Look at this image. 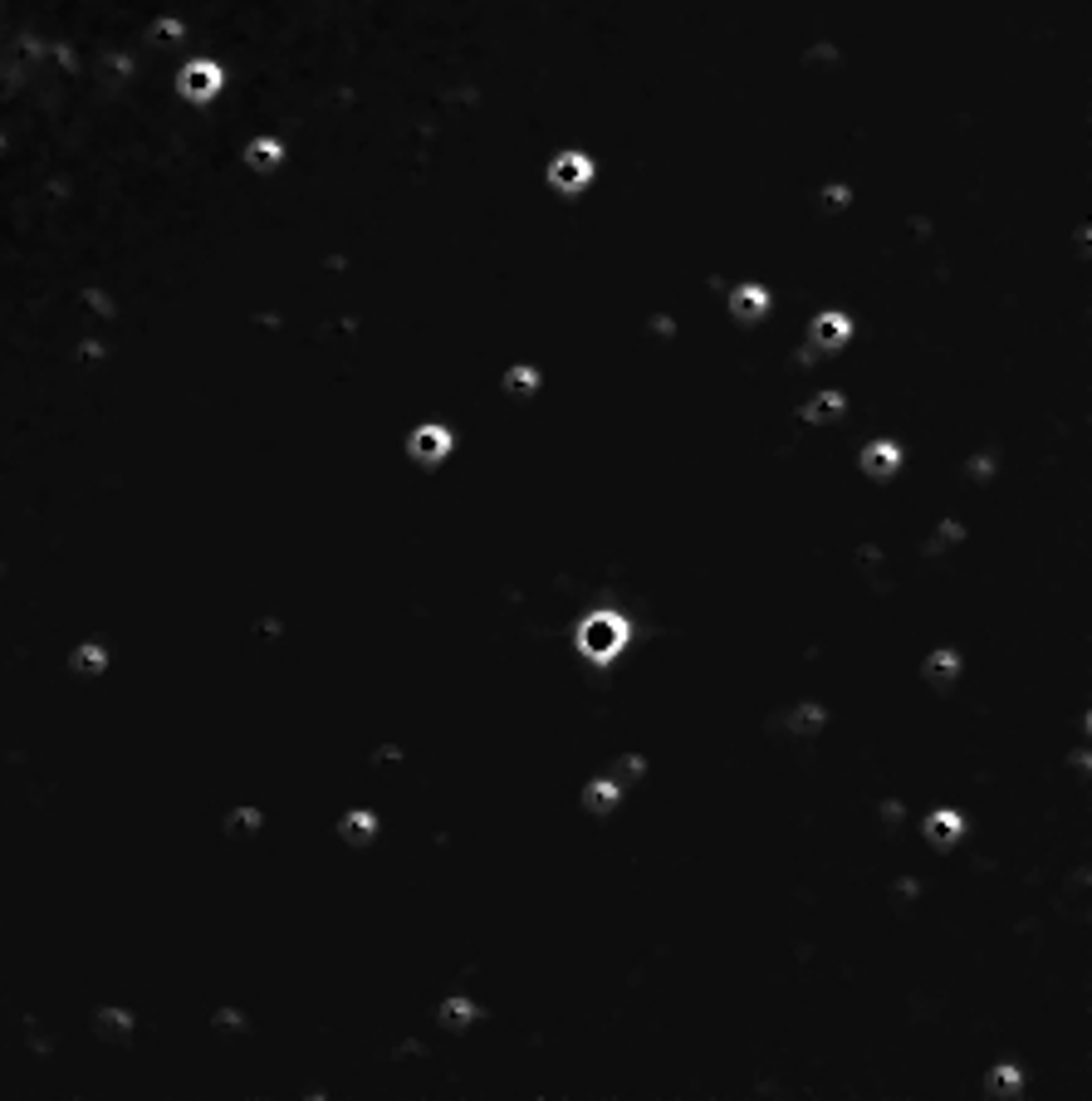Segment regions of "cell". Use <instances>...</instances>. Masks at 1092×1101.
Segmentation results:
<instances>
[{
  "mask_svg": "<svg viewBox=\"0 0 1092 1101\" xmlns=\"http://www.w3.org/2000/svg\"><path fill=\"white\" fill-rule=\"evenodd\" d=\"M250 162H255V167H275V162H280V147H275V142H255V147H250Z\"/></svg>",
  "mask_w": 1092,
  "mask_h": 1101,
  "instance_id": "17",
  "label": "cell"
},
{
  "mask_svg": "<svg viewBox=\"0 0 1092 1101\" xmlns=\"http://www.w3.org/2000/svg\"><path fill=\"white\" fill-rule=\"evenodd\" d=\"M618 803H623V789H618L607 773H602V778H593V784L583 789V808H588L593 817H613V808H618Z\"/></svg>",
  "mask_w": 1092,
  "mask_h": 1101,
  "instance_id": "6",
  "label": "cell"
},
{
  "mask_svg": "<svg viewBox=\"0 0 1092 1101\" xmlns=\"http://www.w3.org/2000/svg\"><path fill=\"white\" fill-rule=\"evenodd\" d=\"M373 837H378V817H373V813H348V817H343V842L368 847Z\"/></svg>",
  "mask_w": 1092,
  "mask_h": 1101,
  "instance_id": "15",
  "label": "cell"
},
{
  "mask_svg": "<svg viewBox=\"0 0 1092 1101\" xmlns=\"http://www.w3.org/2000/svg\"><path fill=\"white\" fill-rule=\"evenodd\" d=\"M984 1087H990L995 1097H1019V1092H1024V1072H1019L1014 1062H1004V1067H995V1072H990V1082H984Z\"/></svg>",
  "mask_w": 1092,
  "mask_h": 1101,
  "instance_id": "14",
  "label": "cell"
},
{
  "mask_svg": "<svg viewBox=\"0 0 1092 1101\" xmlns=\"http://www.w3.org/2000/svg\"><path fill=\"white\" fill-rule=\"evenodd\" d=\"M221 88V69L216 65H186V74H181V93L186 98H211Z\"/></svg>",
  "mask_w": 1092,
  "mask_h": 1101,
  "instance_id": "9",
  "label": "cell"
},
{
  "mask_svg": "<svg viewBox=\"0 0 1092 1101\" xmlns=\"http://www.w3.org/2000/svg\"><path fill=\"white\" fill-rule=\"evenodd\" d=\"M926 685H951L960 676V651H951V646H936L931 657H926Z\"/></svg>",
  "mask_w": 1092,
  "mask_h": 1101,
  "instance_id": "10",
  "label": "cell"
},
{
  "mask_svg": "<svg viewBox=\"0 0 1092 1101\" xmlns=\"http://www.w3.org/2000/svg\"><path fill=\"white\" fill-rule=\"evenodd\" d=\"M74 666H79V671H103V651H79V657H74Z\"/></svg>",
  "mask_w": 1092,
  "mask_h": 1101,
  "instance_id": "18",
  "label": "cell"
},
{
  "mask_svg": "<svg viewBox=\"0 0 1092 1101\" xmlns=\"http://www.w3.org/2000/svg\"><path fill=\"white\" fill-rule=\"evenodd\" d=\"M588 181H593V162H588L583 153H563V157L549 162V186L563 192V197H579Z\"/></svg>",
  "mask_w": 1092,
  "mask_h": 1101,
  "instance_id": "2",
  "label": "cell"
},
{
  "mask_svg": "<svg viewBox=\"0 0 1092 1101\" xmlns=\"http://www.w3.org/2000/svg\"><path fill=\"white\" fill-rule=\"evenodd\" d=\"M436 1018H442V1028H451V1033H461V1028H470V1023L480 1018V1009H475L470 999H461V993H456V999H447V1004L436 1009Z\"/></svg>",
  "mask_w": 1092,
  "mask_h": 1101,
  "instance_id": "13",
  "label": "cell"
},
{
  "mask_svg": "<svg viewBox=\"0 0 1092 1101\" xmlns=\"http://www.w3.org/2000/svg\"><path fill=\"white\" fill-rule=\"evenodd\" d=\"M838 412H843V396H818L808 407V421H828V417H838Z\"/></svg>",
  "mask_w": 1092,
  "mask_h": 1101,
  "instance_id": "16",
  "label": "cell"
},
{
  "mask_svg": "<svg viewBox=\"0 0 1092 1101\" xmlns=\"http://www.w3.org/2000/svg\"><path fill=\"white\" fill-rule=\"evenodd\" d=\"M642 773H646V754H637V749H632V754H618V759H613L607 778H613V784L627 793L632 784H642Z\"/></svg>",
  "mask_w": 1092,
  "mask_h": 1101,
  "instance_id": "12",
  "label": "cell"
},
{
  "mask_svg": "<svg viewBox=\"0 0 1092 1101\" xmlns=\"http://www.w3.org/2000/svg\"><path fill=\"white\" fill-rule=\"evenodd\" d=\"M627 641H632V622L623 612H613V607L588 612L579 622V632H574V646H579V657L588 666H613L627 651Z\"/></svg>",
  "mask_w": 1092,
  "mask_h": 1101,
  "instance_id": "1",
  "label": "cell"
},
{
  "mask_svg": "<svg viewBox=\"0 0 1092 1101\" xmlns=\"http://www.w3.org/2000/svg\"><path fill=\"white\" fill-rule=\"evenodd\" d=\"M847 319L843 313H818V319H813V329H808V338H813V348H843L847 343Z\"/></svg>",
  "mask_w": 1092,
  "mask_h": 1101,
  "instance_id": "8",
  "label": "cell"
},
{
  "mask_svg": "<svg viewBox=\"0 0 1092 1101\" xmlns=\"http://www.w3.org/2000/svg\"><path fill=\"white\" fill-rule=\"evenodd\" d=\"M960 833H965V817L956 808H936V813L926 817V842L931 847H956Z\"/></svg>",
  "mask_w": 1092,
  "mask_h": 1101,
  "instance_id": "4",
  "label": "cell"
},
{
  "mask_svg": "<svg viewBox=\"0 0 1092 1101\" xmlns=\"http://www.w3.org/2000/svg\"><path fill=\"white\" fill-rule=\"evenodd\" d=\"M824 725H828V710H824V705H813V701L794 705V710H789V720H784V729H789V734H799V739L824 734Z\"/></svg>",
  "mask_w": 1092,
  "mask_h": 1101,
  "instance_id": "7",
  "label": "cell"
},
{
  "mask_svg": "<svg viewBox=\"0 0 1092 1101\" xmlns=\"http://www.w3.org/2000/svg\"><path fill=\"white\" fill-rule=\"evenodd\" d=\"M863 470H868L872 480H887V475H896V470H901V446H892V440H877V446H868V451H863Z\"/></svg>",
  "mask_w": 1092,
  "mask_h": 1101,
  "instance_id": "5",
  "label": "cell"
},
{
  "mask_svg": "<svg viewBox=\"0 0 1092 1101\" xmlns=\"http://www.w3.org/2000/svg\"><path fill=\"white\" fill-rule=\"evenodd\" d=\"M447 451H451V431H447V426H422V431L412 436V461L436 465V461H447Z\"/></svg>",
  "mask_w": 1092,
  "mask_h": 1101,
  "instance_id": "3",
  "label": "cell"
},
{
  "mask_svg": "<svg viewBox=\"0 0 1092 1101\" xmlns=\"http://www.w3.org/2000/svg\"><path fill=\"white\" fill-rule=\"evenodd\" d=\"M764 308H769V294L759 285H740L736 294H730V313H736V319H750V324H755V319H764Z\"/></svg>",
  "mask_w": 1092,
  "mask_h": 1101,
  "instance_id": "11",
  "label": "cell"
}]
</instances>
